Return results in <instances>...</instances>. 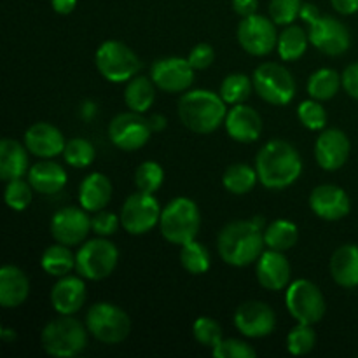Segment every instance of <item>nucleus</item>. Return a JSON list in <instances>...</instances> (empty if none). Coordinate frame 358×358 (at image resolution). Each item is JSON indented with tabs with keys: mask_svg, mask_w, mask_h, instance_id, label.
Segmentation results:
<instances>
[{
	"mask_svg": "<svg viewBox=\"0 0 358 358\" xmlns=\"http://www.w3.org/2000/svg\"><path fill=\"white\" fill-rule=\"evenodd\" d=\"M264 220H234L224 226L217 238V250L222 261L233 268H245L257 262L264 252Z\"/></svg>",
	"mask_w": 358,
	"mask_h": 358,
	"instance_id": "1",
	"label": "nucleus"
},
{
	"mask_svg": "<svg viewBox=\"0 0 358 358\" xmlns=\"http://www.w3.org/2000/svg\"><path fill=\"white\" fill-rule=\"evenodd\" d=\"M259 182L264 187L280 191L292 185L303 173V159L292 143L269 140L255 157Z\"/></svg>",
	"mask_w": 358,
	"mask_h": 358,
	"instance_id": "2",
	"label": "nucleus"
},
{
	"mask_svg": "<svg viewBox=\"0 0 358 358\" xmlns=\"http://www.w3.org/2000/svg\"><path fill=\"white\" fill-rule=\"evenodd\" d=\"M226 105L224 98L213 91L192 90L178 100V117L192 133L208 135L226 121Z\"/></svg>",
	"mask_w": 358,
	"mask_h": 358,
	"instance_id": "3",
	"label": "nucleus"
},
{
	"mask_svg": "<svg viewBox=\"0 0 358 358\" xmlns=\"http://www.w3.org/2000/svg\"><path fill=\"white\" fill-rule=\"evenodd\" d=\"M87 327L72 315H62L42 329V348L51 357L72 358L87 346Z\"/></svg>",
	"mask_w": 358,
	"mask_h": 358,
	"instance_id": "4",
	"label": "nucleus"
},
{
	"mask_svg": "<svg viewBox=\"0 0 358 358\" xmlns=\"http://www.w3.org/2000/svg\"><path fill=\"white\" fill-rule=\"evenodd\" d=\"M201 227V213L191 198H175L161 212L159 229L166 241L173 245H185L196 240Z\"/></svg>",
	"mask_w": 358,
	"mask_h": 358,
	"instance_id": "5",
	"label": "nucleus"
},
{
	"mask_svg": "<svg viewBox=\"0 0 358 358\" xmlns=\"http://www.w3.org/2000/svg\"><path fill=\"white\" fill-rule=\"evenodd\" d=\"M86 327L103 345H119L131 331V320L122 308L110 303H96L87 310Z\"/></svg>",
	"mask_w": 358,
	"mask_h": 358,
	"instance_id": "6",
	"label": "nucleus"
},
{
	"mask_svg": "<svg viewBox=\"0 0 358 358\" xmlns=\"http://www.w3.org/2000/svg\"><path fill=\"white\" fill-rule=\"evenodd\" d=\"M98 72L108 83H129L140 72V58L131 48L119 41H105L94 55Z\"/></svg>",
	"mask_w": 358,
	"mask_h": 358,
	"instance_id": "7",
	"label": "nucleus"
},
{
	"mask_svg": "<svg viewBox=\"0 0 358 358\" xmlns=\"http://www.w3.org/2000/svg\"><path fill=\"white\" fill-rule=\"evenodd\" d=\"M119 250L112 241L100 236L86 241L76 254V269L84 280L100 282L117 268Z\"/></svg>",
	"mask_w": 358,
	"mask_h": 358,
	"instance_id": "8",
	"label": "nucleus"
},
{
	"mask_svg": "<svg viewBox=\"0 0 358 358\" xmlns=\"http://www.w3.org/2000/svg\"><path fill=\"white\" fill-rule=\"evenodd\" d=\"M254 91L271 105H289L296 96V80L294 76L280 63H262L255 69Z\"/></svg>",
	"mask_w": 358,
	"mask_h": 358,
	"instance_id": "9",
	"label": "nucleus"
},
{
	"mask_svg": "<svg viewBox=\"0 0 358 358\" xmlns=\"http://www.w3.org/2000/svg\"><path fill=\"white\" fill-rule=\"evenodd\" d=\"M285 304L297 324L315 325L324 318L325 299L322 290L310 280H294L285 292Z\"/></svg>",
	"mask_w": 358,
	"mask_h": 358,
	"instance_id": "10",
	"label": "nucleus"
},
{
	"mask_svg": "<svg viewBox=\"0 0 358 358\" xmlns=\"http://www.w3.org/2000/svg\"><path fill=\"white\" fill-rule=\"evenodd\" d=\"M161 212L163 210L154 194L138 191L126 198L119 217H121V226L124 227L126 233L140 236L152 231L159 224Z\"/></svg>",
	"mask_w": 358,
	"mask_h": 358,
	"instance_id": "11",
	"label": "nucleus"
},
{
	"mask_svg": "<svg viewBox=\"0 0 358 358\" xmlns=\"http://www.w3.org/2000/svg\"><path fill=\"white\" fill-rule=\"evenodd\" d=\"M278 24L271 17L252 14L238 24V42L252 56H266L278 45Z\"/></svg>",
	"mask_w": 358,
	"mask_h": 358,
	"instance_id": "12",
	"label": "nucleus"
},
{
	"mask_svg": "<svg viewBox=\"0 0 358 358\" xmlns=\"http://www.w3.org/2000/svg\"><path fill=\"white\" fill-rule=\"evenodd\" d=\"M152 135V126L149 119L143 117L138 112H122L117 114L108 124V138L117 149L138 150L140 147L145 145Z\"/></svg>",
	"mask_w": 358,
	"mask_h": 358,
	"instance_id": "13",
	"label": "nucleus"
},
{
	"mask_svg": "<svg viewBox=\"0 0 358 358\" xmlns=\"http://www.w3.org/2000/svg\"><path fill=\"white\" fill-rule=\"evenodd\" d=\"M310 42L329 56H341L348 51L352 37L345 24L332 16L318 13L310 21Z\"/></svg>",
	"mask_w": 358,
	"mask_h": 358,
	"instance_id": "14",
	"label": "nucleus"
},
{
	"mask_svg": "<svg viewBox=\"0 0 358 358\" xmlns=\"http://www.w3.org/2000/svg\"><path fill=\"white\" fill-rule=\"evenodd\" d=\"M150 79L166 93H182L194 83V69L187 58H161L150 69Z\"/></svg>",
	"mask_w": 358,
	"mask_h": 358,
	"instance_id": "15",
	"label": "nucleus"
},
{
	"mask_svg": "<svg viewBox=\"0 0 358 358\" xmlns=\"http://www.w3.org/2000/svg\"><path fill=\"white\" fill-rule=\"evenodd\" d=\"M234 325L247 338H266L276 329V315L262 301H247L234 311Z\"/></svg>",
	"mask_w": 358,
	"mask_h": 358,
	"instance_id": "16",
	"label": "nucleus"
},
{
	"mask_svg": "<svg viewBox=\"0 0 358 358\" xmlns=\"http://www.w3.org/2000/svg\"><path fill=\"white\" fill-rule=\"evenodd\" d=\"M91 229V217L87 215L86 210L80 206H66V208L58 210L51 219V234L58 243L80 245L87 238Z\"/></svg>",
	"mask_w": 358,
	"mask_h": 358,
	"instance_id": "17",
	"label": "nucleus"
},
{
	"mask_svg": "<svg viewBox=\"0 0 358 358\" xmlns=\"http://www.w3.org/2000/svg\"><path fill=\"white\" fill-rule=\"evenodd\" d=\"M352 143L345 131L338 128L325 129L315 142V159L325 171H336L346 164Z\"/></svg>",
	"mask_w": 358,
	"mask_h": 358,
	"instance_id": "18",
	"label": "nucleus"
},
{
	"mask_svg": "<svg viewBox=\"0 0 358 358\" xmlns=\"http://www.w3.org/2000/svg\"><path fill=\"white\" fill-rule=\"evenodd\" d=\"M310 206L320 219L334 222L345 219L352 210V201L346 191L334 184H322L310 194Z\"/></svg>",
	"mask_w": 358,
	"mask_h": 358,
	"instance_id": "19",
	"label": "nucleus"
},
{
	"mask_svg": "<svg viewBox=\"0 0 358 358\" xmlns=\"http://www.w3.org/2000/svg\"><path fill=\"white\" fill-rule=\"evenodd\" d=\"M24 145L28 152L34 156L42 157V159H51L65 150V136L49 122H35L24 131Z\"/></svg>",
	"mask_w": 358,
	"mask_h": 358,
	"instance_id": "20",
	"label": "nucleus"
},
{
	"mask_svg": "<svg viewBox=\"0 0 358 358\" xmlns=\"http://www.w3.org/2000/svg\"><path fill=\"white\" fill-rule=\"evenodd\" d=\"M255 275H257L259 283L264 289L276 292V290H282L289 287L292 269H290V262L283 252L268 248L257 259Z\"/></svg>",
	"mask_w": 358,
	"mask_h": 358,
	"instance_id": "21",
	"label": "nucleus"
},
{
	"mask_svg": "<svg viewBox=\"0 0 358 358\" xmlns=\"http://www.w3.org/2000/svg\"><path fill=\"white\" fill-rule=\"evenodd\" d=\"M226 131L233 140L240 143H252L262 135V117L255 108L248 105H233L226 115Z\"/></svg>",
	"mask_w": 358,
	"mask_h": 358,
	"instance_id": "22",
	"label": "nucleus"
},
{
	"mask_svg": "<svg viewBox=\"0 0 358 358\" xmlns=\"http://www.w3.org/2000/svg\"><path fill=\"white\" fill-rule=\"evenodd\" d=\"M86 303L83 276H62L51 289V306L59 315H76Z\"/></svg>",
	"mask_w": 358,
	"mask_h": 358,
	"instance_id": "23",
	"label": "nucleus"
},
{
	"mask_svg": "<svg viewBox=\"0 0 358 358\" xmlns=\"http://www.w3.org/2000/svg\"><path fill=\"white\" fill-rule=\"evenodd\" d=\"M30 294L28 276L17 266L6 264L0 269V306L6 310L21 306Z\"/></svg>",
	"mask_w": 358,
	"mask_h": 358,
	"instance_id": "24",
	"label": "nucleus"
},
{
	"mask_svg": "<svg viewBox=\"0 0 358 358\" xmlns=\"http://www.w3.org/2000/svg\"><path fill=\"white\" fill-rule=\"evenodd\" d=\"M112 199V182L103 173H91L80 182L79 203L86 212H100Z\"/></svg>",
	"mask_w": 358,
	"mask_h": 358,
	"instance_id": "25",
	"label": "nucleus"
},
{
	"mask_svg": "<svg viewBox=\"0 0 358 358\" xmlns=\"http://www.w3.org/2000/svg\"><path fill=\"white\" fill-rule=\"evenodd\" d=\"M332 280L343 289L358 287V245L348 243L339 247L331 257Z\"/></svg>",
	"mask_w": 358,
	"mask_h": 358,
	"instance_id": "26",
	"label": "nucleus"
},
{
	"mask_svg": "<svg viewBox=\"0 0 358 358\" xmlns=\"http://www.w3.org/2000/svg\"><path fill=\"white\" fill-rule=\"evenodd\" d=\"M28 182L41 194H56L66 185V171L62 164L45 159L28 170Z\"/></svg>",
	"mask_w": 358,
	"mask_h": 358,
	"instance_id": "27",
	"label": "nucleus"
},
{
	"mask_svg": "<svg viewBox=\"0 0 358 358\" xmlns=\"http://www.w3.org/2000/svg\"><path fill=\"white\" fill-rule=\"evenodd\" d=\"M27 145L13 138H3L0 142V178L3 182L23 178L28 171Z\"/></svg>",
	"mask_w": 358,
	"mask_h": 358,
	"instance_id": "28",
	"label": "nucleus"
},
{
	"mask_svg": "<svg viewBox=\"0 0 358 358\" xmlns=\"http://www.w3.org/2000/svg\"><path fill=\"white\" fill-rule=\"evenodd\" d=\"M154 100H156V84L150 77L135 76L129 80L124 91V101L129 110L145 114L152 107Z\"/></svg>",
	"mask_w": 358,
	"mask_h": 358,
	"instance_id": "29",
	"label": "nucleus"
},
{
	"mask_svg": "<svg viewBox=\"0 0 358 358\" xmlns=\"http://www.w3.org/2000/svg\"><path fill=\"white\" fill-rule=\"evenodd\" d=\"M41 266L49 276L62 278L76 268V254L70 250L69 245L56 241V245H51L44 250L41 257Z\"/></svg>",
	"mask_w": 358,
	"mask_h": 358,
	"instance_id": "30",
	"label": "nucleus"
},
{
	"mask_svg": "<svg viewBox=\"0 0 358 358\" xmlns=\"http://www.w3.org/2000/svg\"><path fill=\"white\" fill-rule=\"evenodd\" d=\"M308 42H310V35L304 31L303 27H299V24H289L280 34L276 51H278L280 58L283 62H296V59H299L306 52Z\"/></svg>",
	"mask_w": 358,
	"mask_h": 358,
	"instance_id": "31",
	"label": "nucleus"
},
{
	"mask_svg": "<svg viewBox=\"0 0 358 358\" xmlns=\"http://www.w3.org/2000/svg\"><path fill=\"white\" fill-rule=\"evenodd\" d=\"M297 238H299V229L290 220H273L268 227H264V243L271 250H290L292 247H296Z\"/></svg>",
	"mask_w": 358,
	"mask_h": 358,
	"instance_id": "32",
	"label": "nucleus"
},
{
	"mask_svg": "<svg viewBox=\"0 0 358 358\" xmlns=\"http://www.w3.org/2000/svg\"><path fill=\"white\" fill-rule=\"evenodd\" d=\"M259 180V175L255 168H252L247 163H234L224 171L222 184L226 191L231 194H248L255 187Z\"/></svg>",
	"mask_w": 358,
	"mask_h": 358,
	"instance_id": "33",
	"label": "nucleus"
},
{
	"mask_svg": "<svg viewBox=\"0 0 358 358\" xmlns=\"http://www.w3.org/2000/svg\"><path fill=\"white\" fill-rule=\"evenodd\" d=\"M343 86L341 76L332 69H320L311 73L308 80V93L311 98L318 101L331 100L338 94L339 87Z\"/></svg>",
	"mask_w": 358,
	"mask_h": 358,
	"instance_id": "34",
	"label": "nucleus"
},
{
	"mask_svg": "<svg viewBox=\"0 0 358 358\" xmlns=\"http://www.w3.org/2000/svg\"><path fill=\"white\" fill-rule=\"evenodd\" d=\"M180 264L191 275H205L210 269V254L205 245L196 240L182 245Z\"/></svg>",
	"mask_w": 358,
	"mask_h": 358,
	"instance_id": "35",
	"label": "nucleus"
},
{
	"mask_svg": "<svg viewBox=\"0 0 358 358\" xmlns=\"http://www.w3.org/2000/svg\"><path fill=\"white\" fill-rule=\"evenodd\" d=\"M254 90V80L245 73H229L220 86V96L227 105L243 103Z\"/></svg>",
	"mask_w": 358,
	"mask_h": 358,
	"instance_id": "36",
	"label": "nucleus"
},
{
	"mask_svg": "<svg viewBox=\"0 0 358 358\" xmlns=\"http://www.w3.org/2000/svg\"><path fill=\"white\" fill-rule=\"evenodd\" d=\"M63 157L66 163L73 168H87L94 163L96 159V150H94L93 143L86 138H72L66 142L65 150H63Z\"/></svg>",
	"mask_w": 358,
	"mask_h": 358,
	"instance_id": "37",
	"label": "nucleus"
},
{
	"mask_svg": "<svg viewBox=\"0 0 358 358\" xmlns=\"http://www.w3.org/2000/svg\"><path fill=\"white\" fill-rule=\"evenodd\" d=\"M164 182V170L156 161H145L135 171V185L138 191L154 194Z\"/></svg>",
	"mask_w": 358,
	"mask_h": 358,
	"instance_id": "38",
	"label": "nucleus"
},
{
	"mask_svg": "<svg viewBox=\"0 0 358 358\" xmlns=\"http://www.w3.org/2000/svg\"><path fill=\"white\" fill-rule=\"evenodd\" d=\"M317 345V334L313 331V325L299 324L294 327L287 336V350L290 355H308Z\"/></svg>",
	"mask_w": 358,
	"mask_h": 358,
	"instance_id": "39",
	"label": "nucleus"
},
{
	"mask_svg": "<svg viewBox=\"0 0 358 358\" xmlns=\"http://www.w3.org/2000/svg\"><path fill=\"white\" fill-rule=\"evenodd\" d=\"M297 117H299L301 124L311 131H320L327 124V112L322 107L320 101L315 100V98L303 101L297 107Z\"/></svg>",
	"mask_w": 358,
	"mask_h": 358,
	"instance_id": "40",
	"label": "nucleus"
},
{
	"mask_svg": "<svg viewBox=\"0 0 358 358\" xmlns=\"http://www.w3.org/2000/svg\"><path fill=\"white\" fill-rule=\"evenodd\" d=\"M31 187L30 182H24L23 178H16V180L7 182L6 187V203L10 210L14 212H23L30 206L31 203Z\"/></svg>",
	"mask_w": 358,
	"mask_h": 358,
	"instance_id": "41",
	"label": "nucleus"
},
{
	"mask_svg": "<svg viewBox=\"0 0 358 358\" xmlns=\"http://www.w3.org/2000/svg\"><path fill=\"white\" fill-rule=\"evenodd\" d=\"M192 334H194L196 341L201 346H206V348H215L224 339L219 322L210 317H199L192 324Z\"/></svg>",
	"mask_w": 358,
	"mask_h": 358,
	"instance_id": "42",
	"label": "nucleus"
},
{
	"mask_svg": "<svg viewBox=\"0 0 358 358\" xmlns=\"http://www.w3.org/2000/svg\"><path fill=\"white\" fill-rule=\"evenodd\" d=\"M303 2L301 0H271L269 2V17L278 27H289L301 16Z\"/></svg>",
	"mask_w": 358,
	"mask_h": 358,
	"instance_id": "43",
	"label": "nucleus"
},
{
	"mask_svg": "<svg viewBox=\"0 0 358 358\" xmlns=\"http://www.w3.org/2000/svg\"><path fill=\"white\" fill-rule=\"evenodd\" d=\"M215 358H255L257 353L248 343L240 339H222L215 348H212Z\"/></svg>",
	"mask_w": 358,
	"mask_h": 358,
	"instance_id": "44",
	"label": "nucleus"
},
{
	"mask_svg": "<svg viewBox=\"0 0 358 358\" xmlns=\"http://www.w3.org/2000/svg\"><path fill=\"white\" fill-rule=\"evenodd\" d=\"M119 226H121V217H117L112 212L100 210V212H96V215L91 217V229L98 236H112L114 233H117Z\"/></svg>",
	"mask_w": 358,
	"mask_h": 358,
	"instance_id": "45",
	"label": "nucleus"
},
{
	"mask_svg": "<svg viewBox=\"0 0 358 358\" xmlns=\"http://www.w3.org/2000/svg\"><path fill=\"white\" fill-rule=\"evenodd\" d=\"M187 59L194 70H205L215 59V51H213V48L210 44H198L191 49Z\"/></svg>",
	"mask_w": 358,
	"mask_h": 358,
	"instance_id": "46",
	"label": "nucleus"
},
{
	"mask_svg": "<svg viewBox=\"0 0 358 358\" xmlns=\"http://www.w3.org/2000/svg\"><path fill=\"white\" fill-rule=\"evenodd\" d=\"M341 80L346 93L352 98H355V100H358V62L346 66L345 72H343L341 76Z\"/></svg>",
	"mask_w": 358,
	"mask_h": 358,
	"instance_id": "47",
	"label": "nucleus"
},
{
	"mask_svg": "<svg viewBox=\"0 0 358 358\" xmlns=\"http://www.w3.org/2000/svg\"><path fill=\"white\" fill-rule=\"evenodd\" d=\"M259 0H233V9L234 13L240 14L241 17L252 16L257 13Z\"/></svg>",
	"mask_w": 358,
	"mask_h": 358,
	"instance_id": "48",
	"label": "nucleus"
},
{
	"mask_svg": "<svg viewBox=\"0 0 358 358\" xmlns=\"http://www.w3.org/2000/svg\"><path fill=\"white\" fill-rule=\"evenodd\" d=\"M331 3L339 14H345V16L358 13V0H331Z\"/></svg>",
	"mask_w": 358,
	"mask_h": 358,
	"instance_id": "49",
	"label": "nucleus"
},
{
	"mask_svg": "<svg viewBox=\"0 0 358 358\" xmlns=\"http://www.w3.org/2000/svg\"><path fill=\"white\" fill-rule=\"evenodd\" d=\"M77 6V0H51V7L55 13L66 16V14L73 13Z\"/></svg>",
	"mask_w": 358,
	"mask_h": 358,
	"instance_id": "50",
	"label": "nucleus"
},
{
	"mask_svg": "<svg viewBox=\"0 0 358 358\" xmlns=\"http://www.w3.org/2000/svg\"><path fill=\"white\" fill-rule=\"evenodd\" d=\"M149 121H150V126H152V131H163L164 126H166V121H164V117L161 114L152 115Z\"/></svg>",
	"mask_w": 358,
	"mask_h": 358,
	"instance_id": "51",
	"label": "nucleus"
},
{
	"mask_svg": "<svg viewBox=\"0 0 358 358\" xmlns=\"http://www.w3.org/2000/svg\"><path fill=\"white\" fill-rule=\"evenodd\" d=\"M2 339H3V341H6V343L14 341V339H16V334H14L13 329L3 327V329H2Z\"/></svg>",
	"mask_w": 358,
	"mask_h": 358,
	"instance_id": "52",
	"label": "nucleus"
}]
</instances>
